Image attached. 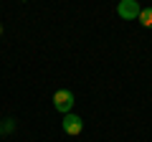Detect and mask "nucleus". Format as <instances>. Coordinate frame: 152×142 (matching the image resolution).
<instances>
[{"mask_svg": "<svg viewBox=\"0 0 152 142\" xmlns=\"http://www.w3.org/2000/svg\"><path fill=\"white\" fill-rule=\"evenodd\" d=\"M0 36H3V23H0Z\"/></svg>", "mask_w": 152, "mask_h": 142, "instance_id": "nucleus-6", "label": "nucleus"}, {"mask_svg": "<svg viewBox=\"0 0 152 142\" xmlns=\"http://www.w3.org/2000/svg\"><path fill=\"white\" fill-rule=\"evenodd\" d=\"M0 137H3V124H0Z\"/></svg>", "mask_w": 152, "mask_h": 142, "instance_id": "nucleus-7", "label": "nucleus"}, {"mask_svg": "<svg viewBox=\"0 0 152 142\" xmlns=\"http://www.w3.org/2000/svg\"><path fill=\"white\" fill-rule=\"evenodd\" d=\"M137 20H140L145 28H152V8H142V10H140V18H137Z\"/></svg>", "mask_w": 152, "mask_h": 142, "instance_id": "nucleus-4", "label": "nucleus"}, {"mask_svg": "<svg viewBox=\"0 0 152 142\" xmlns=\"http://www.w3.org/2000/svg\"><path fill=\"white\" fill-rule=\"evenodd\" d=\"M74 102H76V97H74L71 89H56L53 91V107H56V112H61V114H69L71 107H74Z\"/></svg>", "mask_w": 152, "mask_h": 142, "instance_id": "nucleus-1", "label": "nucleus"}, {"mask_svg": "<svg viewBox=\"0 0 152 142\" xmlns=\"http://www.w3.org/2000/svg\"><path fill=\"white\" fill-rule=\"evenodd\" d=\"M13 130H15V122H13V119H5V122H3V132H13Z\"/></svg>", "mask_w": 152, "mask_h": 142, "instance_id": "nucleus-5", "label": "nucleus"}, {"mask_svg": "<svg viewBox=\"0 0 152 142\" xmlns=\"http://www.w3.org/2000/svg\"><path fill=\"white\" fill-rule=\"evenodd\" d=\"M140 3L137 0H119L117 3V15L122 18V20H137L140 18Z\"/></svg>", "mask_w": 152, "mask_h": 142, "instance_id": "nucleus-2", "label": "nucleus"}, {"mask_svg": "<svg viewBox=\"0 0 152 142\" xmlns=\"http://www.w3.org/2000/svg\"><path fill=\"white\" fill-rule=\"evenodd\" d=\"M61 127H64V132H66V135L76 137L79 132L84 130V119H81L79 114H71V112H69V114H64V122H61Z\"/></svg>", "mask_w": 152, "mask_h": 142, "instance_id": "nucleus-3", "label": "nucleus"}]
</instances>
